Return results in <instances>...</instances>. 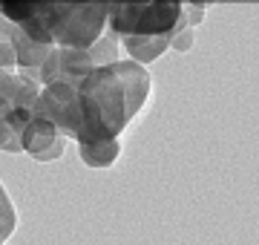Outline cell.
I'll use <instances>...</instances> for the list:
<instances>
[{
    "label": "cell",
    "instance_id": "cell-1",
    "mask_svg": "<svg viewBox=\"0 0 259 245\" xmlns=\"http://www.w3.org/2000/svg\"><path fill=\"white\" fill-rule=\"evenodd\" d=\"M153 78L144 66L118 61L95 66L75 81V142H112L118 139L141 107L147 104Z\"/></svg>",
    "mask_w": 259,
    "mask_h": 245
},
{
    "label": "cell",
    "instance_id": "cell-2",
    "mask_svg": "<svg viewBox=\"0 0 259 245\" xmlns=\"http://www.w3.org/2000/svg\"><path fill=\"white\" fill-rule=\"evenodd\" d=\"M37 20L52 47L90 49L107 29V3H37Z\"/></svg>",
    "mask_w": 259,
    "mask_h": 245
},
{
    "label": "cell",
    "instance_id": "cell-3",
    "mask_svg": "<svg viewBox=\"0 0 259 245\" xmlns=\"http://www.w3.org/2000/svg\"><path fill=\"white\" fill-rule=\"evenodd\" d=\"M107 32L124 38H161L182 26V3H110L107 6Z\"/></svg>",
    "mask_w": 259,
    "mask_h": 245
},
{
    "label": "cell",
    "instance_id": "cell-4",
    "mask_svg": "<svg viewBox=\"0 0 259 245\" xmlns=\"http://www.w3.org/2000/svg\"><path fill=\"white\" fill-rule=\"evenodd\" d=\"M40 87L23 72H3L0 69V150H20V133L35 115V101Z\"/></svg>",
    "mask_w": 259,
    "mask_h": 245
},
{
    "label": "cell",
    "instance_id": "cell-5",
    "mask_svg": "<svg viewBox=\"0 0 259 245\" xmlns=\"http://www.w3.org/2000/svg\"><path fill=\"white\" fill-rule=\"evenodd\" d=\"M93 69L87 49H61L52 47V52L47 55V61L37 69V84L49 87V84H75L81 81L87 72Z\"/></svg>",
    "mask_w": 259,
    "mask_h": 245
},
{
    "label": "cell",
    "instance_id": "cell-6",
    "mask_svg": "<svg viewBox=\"0 0 259 245\" xmlns=\"http://www.w3.org/2000/svg\"><path fill=\"white\" fill-rule=\"evenodd\" d=\"M20 150L29 153L37 161H55L64 156L66 150V139L55 130V124H49L40 115H32L29 124L20 133Z\"/></svg>",
    "mask_w": 259,
    "mask_h": 245
},
{
    "label": "cell",
    "instance_id": "cell-7",
    "mask_svg": "<svg viewBox=\"0 0 259 245\" xmlns=\"http://www.w3.org/2000/svg\"><path fill=\"white\" fill-rule=\"evenodd\" d=\"M12 49H15V61H18V72H37L40 64L47 61L52 47H40L35 40H29L15 23H12Z\"/></svg>",
    "mask_w": 259,
    "mask_h": 245
},
{
    "label": "cell",
    "instance_id": "cell-8",
    "mask_svg": "<svg viewBox=\"0 0 259 245\" xmlns=\"http://www.w3.org/2000/svg\"><path fill=\"white\" fill-rule=\"evenodd\" d=\"M121 44L130 52L133 64L144 66V64H153L156 58H161L170 49V35H161V38H124Z\"/></svg>",
    "mask_w": 259,
    "mask_h": 245
},
{
    "label": "cell",
    "instance_id": "cell-9",
    "mask_svg": "<svg viewBox=\"0 0 259 245\" xmlns=\"http://www.w3.org/2000/svg\"><path fill=\"white\" fill-rule=\"evenodd\" d=\"M78 153H81V161L87 168H112L121 156V142L112 139V142L78 144Z\"/></svg>",
    "mask_w": 259,
    "mask_h": 245
},
{
    "label": "cell",
    "instance_id": "cell-10",
    "mask_svg": "<svg viewBox=\"0 0 259 245\" xmlns=\"http://www.w3.org/2000/svg\"><path fill=\"white\" fill-rule=\"evenodd\" d=\"M87 55H90V64L95 66H110V64H118V38L104 29V35L95 40L93 47L87 49Z\"/></svg>",
    "mask_w": 259,
    "mask_h": 245
},
{
    "label": "cell",
    "instance_id": "cell-11",
    "mask_svg": "<svg viewBox=\"0 0 259 245\" xmlns=\"http://www.w3.org/2000/svg\"><path fill=\"white\" fill-rule=\"evenodd\" d=\"M0 69L18 72V61H15V49H12V23L6 18H0Z\"/></svg>",
    "mask_w": 259,
    "mask_h": 245
},
{
    "label": "cell",
    "instance_id": "cell-12",
    "mask_svg": "<svg viewBox=\"0 0 259 245\" xmlns=\"http://www.w3.org/2000/svg\"><path fill=\"white\" fill-rule=\"evenodd\" d=\"M15 225H18V214H15V205H12L9 193L3 190V185H0V245H3V242H6V239L12 236Z\"/></svg>",
    "mask_w": 259,
    "mask_h": 245
},
{
    "label": "cell",
    "instance_id": "cell-13",
    "mask_svg": "<svg viewBox=\"0 0 259 245\" xmlns=\"http://www.w3.org/2000/svg\"><path fill=\"white\" fill-rule=\"evenodd\" d=\"M193 32L196 29H190V26L176 29L173 38H170V49H176V52H190V49H193Z\"/></svg>",
    "mask_w": 259,
    "mask_h": 245
},
{
    "label": "cell",
    "instance_id": "cell-14",
    "mask_svg": "<svg viewBox=\"0 0 259 245\" xmlns=\"http://www.w3.org/2000/svg\"><path fill=\"white\" fill-rule=\"evenodd\" d=\"M204 12H207L204 3H182V18H185V23L190 29H196L204 20Z\"/></svg>",
    "mask_w": 259,
    "mask_h": 245
}]
</instances>
